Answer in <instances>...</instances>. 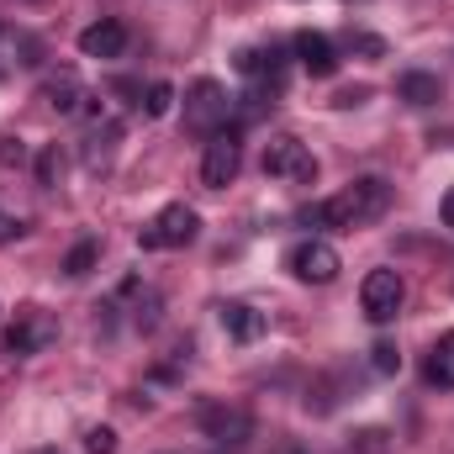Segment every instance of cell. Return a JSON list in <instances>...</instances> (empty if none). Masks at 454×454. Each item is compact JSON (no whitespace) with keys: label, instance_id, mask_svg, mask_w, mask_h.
I'll use <instances>...</instances> for the list:
<instances>
[{"label":"cell","instance_id":"1","mask_svg":"<svg viewBox=\"0 0 454 454\" xmlns=\"http://www.w3.org/2000/svg\"><path fill=\"white\" fill-rule=\"evenodd\" d=\"M386 207H391V185L380 175H364V180H354L348 191L328 196L317 207V223L348 232V227H364V223H375V217H386Z\"/></svg>","mask_w":454,"mask_h":454},{"label":"cell","instance_id":"2","mask_svg":"<svg viewBox=\"0 0 454 454\" xmlns=\"http://www.w3.org/2000/svg\"><path fill=\"white\" fill-rule=\"evenodd\" d=\"M264 175H270V180H286V185H312V180H317V159H312V148H307L301 137L280 132V137H270V148H264Z\"/></svg>","mask_w":454,"mask_h":454},{"label":"cell","instance_id":"3","mask_svg":"<svg viewBox=\"0 0 454 454\" xmlns=\"http://www.w3.org/2000/svg\"><path fill=\"white\" fill-rule=\"evenodd\" d=\"M196 227H201V217H196L185 201H175V207H164L153 223L137 232V243H143L148 254H164V248H185V243L196 238Z\"/></svg>","mask_w":454,"mask_h":454},{"label":"cell","instance_id":"4","mask_svg":"<svg viewBox=\"0 0 454 454\" xmlns=\"http://www.w3.org/2000/svg\"><path fill=\"white\" fill-rule=\"evenodd\" d=\"M402 301H407V286H402L396 270H370V275H364V286H359V307H364V317H370L375 328H386V323L402 312Z\"/></svg>","mask_w":454,"mask_h":454},{"label":"cell","instance_id":"5","mask_svg":"<svg viewBox=\"0 0 454 454\" xmlns=\"http://www.w3.org/2000/svg\"><path fill=\"white\" fill-rule=\"evenodd\" d=\"M238 169H243V143H238V127L212 132L207 159H201V185H207V191H227V185L238 180Z\"/></svg>","mask_w":454,"mask_h":454},{"label":"cell","instance_id":"6","mask_svg":"<svg viewBox=\"0 0 454 454\" xmlns=\"http://www.w3.org/2000/svg\"><path fill=\"white\" fill-rule=\"evenodd\" d=\"M286 270H291L296 280H307V286H328L343 264H339V248H333V243L307 238V243H296V248L286 254Z\"/></svg>","mask_w":454,"mask_h":454},{"label":"cell","instance_id":"7","mask_svg":"<svg viewBox=\"0 0 454 454\" xmlns=\"http://www.w3.org/2000/svg\"><path fill=\"white\" fill-rule=\"evenodd\" d=\"M223 121H227V90L217 80H196L191 101H185V127L191 132H223Z\"/></svg>","mask_w":454,"mask_h":454},{"label":"cell","instance_id":"8","mask_svg":"<svg viewBox=\"0 0 454 454\" xmlns=\"http://www.w3.org/2000/svg\"><path fill=\"white\" fill-rule=\"evenodd\" d=\"M53 339H59V323H53L48 312L27 307V312H16V323H11V333H5V348H11V359H27V354L48 348Z\"/></svg>","mask_w":454,"mask_h":454},{"label":"cell","instance_id":"9","mask_svg":"<svg viewBox=\"0 0 454 454\" xmlns=\"http://www.w3.org/2000/svg\"><path fill=\"white\" fill-rule=\"evenodd\" d=\"M296 64L312 74V80H328V74H339V48H333V37H323V32H296Z\"/></svg>","mask_w":454,"mask_h":454},{"label":"cell","instance_id":"10","mask_svg":"<svg viewBox=\"0 0 454 454\" xmlns=\"http://www.w3.org/2000/svg\"><path fill=\"white\" fill-rule=\"evenodd\" d=\"M121 48H127V27L116 16H101V21H90L80 32V53L85 59H121Z\"/></svg>","mask_w":454,"mask_h":454},{"label":"cell","instance_id":"11","mask_svg":"<svg viewBox=\"0 0 454 454\" xmlns=\"http://www.w3.org/2000/svg\"><path fill=\"white\" fill-rule=\"evenodd\" d=\"M217 317H223V333L232 343H254L259 333H264V312H254L248 301H223Z\"/></svg>","mask_w":454,"mask_h":454},{"label":"cell","instance_id":"12","mask_svg":"<svg viewBox=\"0 0 454 454\" xmlns=\"http://www.w3.org/2000/svg\"><path fill=\"white\" fill-rule=\"evenodd\" d=\"M201 428H207L212 444H243L248 439V418L238 407H207L201 412Z\"/></svg>","mask_w":454,"mask_h":454},{"label":"cell","instance_id":"13","mask_svg":"<svg viewBox=\"0 0 454 454\" xmlns=\"http://www.w3.org/2000/svg\"><path fill=\"white\" fill-rule=\"evenodd\" d=\"M43 101H48L59 116H74V112H80V101H90V96H85V90H80V80L64 69V74H53V80L43 85Z\"/></svg>","mask_w":454,"mask_h":454},{"label":"cell","instance_id":"14","mask_svg":"<svg viewBox=\"0 0 454 454\" xmlns=\"http://www.w3.org/2000/svg\"><path fill=\"white\" fill-rule=\"evenodd\" d=\"M423 375H428V386H439V391H454V333L428 348V364H423Z\"/></svg>","mask_w":454,"mask_h":454},{"label":"cell","instance_id":"15","mask_svg":"<svg viewBox=\"0 0 454 454\" xmlns=\"http://www.w3.org/2000/svg\"><path fill=\"white\" fill-rule=\"evenodd\" d=\"M396 90H402V101H407V106H439V96H444V90H439V74H423V69L402 74V85H396Z\"/></svg>","mask_w":454,"mask_h":454},{"label":"cell","instance_id":"16","mask_svg":"<svg viewBox=\"0 0 454 454\" xmlns=\"http://www.w3.org/2000/svg\"><path fill=\"white\" fill-rule=\"evenodd\" d=\"M96 259H101V243H96V238H85V243H74V248H69L64 275H74V280H80V275H90V270H96Z\"/></svg>","mask_w":454,"mask_h":454},{"label":"cell","instance_id":"17","mask_svg":"<svg viewBox=\"0 0 454 454\" xmlns=\"http://www.w3.org/2000/svg\"><path fill=\"white\" fill-rule=\"evenodd\" d=\"M169 112H175V85L153 80V85H148V101H143V116H153V121H159V116H169Z\"/></svg>","mask_w":454,"mask_h":454},{"label":"cell","instance_id":"18","mask_svg":"<svg viewBox=\"0 0 454 454\" xmlns=\"http://www.w3.org/2000/svg\"><path fill=\"white\" fill-rule=\"evenodd\" d=\"M370 370H375V375H396V370H402L396 343H375V348H370Z\"/></svg>","mask_w":454,"mask_h":454},{"label":"cell","instance_id":"19","mask_svg":"<svg viewBox=\"0 0 454 454\" xmlns=\"http://www.w3.org/2000/svg\"><path fill=\"white\" fill-rule=\"evenodd\" d=\"M348 48L354 53H364V59H386L391 48H386V37H375V32H348Z\"/></svg>","mask_w":454,"mask_h":454},{"label":"cell","instance_id":"20","mask_svg":"<svg viewBox=\"0 0 454 454\" xmlns=\"http://www.w3.org/2000/svg\"><path fill=\"white\" fill-rule=\"evenodd\" d=\"M85 450H90V454H116V434L106 428V423H101V428H90V434H85Z\"/></svg>","mask_w":454,"mask_h":454},{"label":"cell","instance_id":"21","mask_svg":"<svg viewBox=\"0 0 454 454\" xmlns=\"http://www.w3.org/2000/svg\"><path fill=\"white\" fill-rule=\"evenodd\" d=\"M354 444H359V454H386L391 444H386V428H364V434H354Z\"/></svg>","mask_w":454,"mask_h":454},{"label":"cell","instance_id":"22","mask_svg":"<svg viewBox=\"0 0 454 454\" xmlns=\"http://www.w3.org/2000/svg\"><path fill=\"white\" fill-rule=\"evenodd\" d=\"M59 169H64V159H59V148H48V153L37 159V180H43V185H53V180H59Z\"/></svg>","mask_w":454,"mask_h":454},{"label":"cell","instance_id":"23","mask_svg":"<svg viewBox=\"0 0 454 454\" xmlns=\"http://www.w3.org/2000/svg\"><path fill=\"white\" fill-rule=\"evenodd\" d=\"M21 232H27V223H21V217H5V212H0V243H16Z\"/></svg>","mask_w":454,"mask_h":454},{"label":"cell","instance_id":"24","mask_svg":"<svg viewBox=\"0 0 454 454\" xmlns=\"http://www.w3.org/2000/svg\"><path fill=\"white\" fill-rule=\"evenodd\" d=\"M21 159H27V148H21L16 137H5V143H0V164H21Z\"/></svg>","mask_w":454,"mask_h":454},{"label":"cell","instance_id":"25","mask_svg":"<svg viewBox=\"0 0 454 454\" xmlns=\"http://www.w3.org/2000/svg\"><path fill=\"white\" fill-rule=\"evenodd\" d=\"M364 96H370V90H364V85H354V90H339V106H359V101H364Z\"/></svg>","mask_w":454,"mask_h":454},{"label":"cell","instance_id":"26","mask_svg":"<svg viewBox=\"0 0 454 454\" xmlns=\"http://www.w3.org/2000/svg\"><path fill=\"white\" fill-rule=\"evenodd\" d=\"M444 227L454 232V185H450V196H444Z\"/></svg>","mask_w":454,"mask_h":454},{"label":"cell","instance_id":"27","mask_svg":"<svg viewBox=\"0 0 454 454\" xmlns=\"http://www.w3.org/2000/svg\"><path fill=\"white\" fill-rule=\"evenodd\" d=\"M348 5H364V0H348Z\"/></svg>","mask_w":454,"mask_h":454}]
</instances>
